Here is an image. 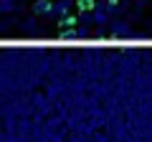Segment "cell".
<instances>
[{"label": "cell", "mask_w": 152, "mask_h": 142, "mask_svg": "<svg viewBox=\"0 0 152 142\" xmlns=\"http://www.w3.org/2000/svg\"><path fill=\"white\" fill-rule=\"evenodd\" d=\"M71 5H74V0H56V3H53V10H51V15L61 20V18H66V15H69Z\"/></svg>", "instance_id": "cell-1"}, {"label": "cell", "mask_w": 152, "mask_h": 142, "mask_svg": "<svg viewBox=\"0 0 152 142\" xmlns=\"http://www.w3.org/2000/svg\"><path fill=\"white\" fill-rule=\"evenodd\" d=\"M112 36H117V38H129V36H134V33L129 31V26H127L124 20H114L112 23Z\"/></svg>", "instance_id": "cell-2"}, {"label": "cell", "mask_w": 152, "mask_h": 142, "mask_svg": "<svg viewBox=\"0 0 152 142\" xmlns=\"http://www.w3.org/2000/svg\"><path fill=\"white\" fill-rule=\"evenodd\" d=\"M94 23H99V26H104V23L109 20V8H107V0H104V5L102 3H96V8H94Z\"/></svg>", "instance_id": "cell-3"}, {"label": "cell", "mask_w": 152, "mask_h": 142, "mask_svg": "<svg viewBox=\"0 0 152 142\" xmlns=\"http://www.w3.org/2000/svg\"><path fill=\"white\" fill-rule=\"evenodd\" d=\"M51 10H53V3L51 0H36L33 3V13L36 15H51Z\"/></svg>", "instance_id": "cell-4"}, {"label": "cell", "mask_w": 152, "mask_h": 142, "mask_svg": "<svg viewBox=\"0 0 152 142\" xmlns=\"http://www.w3.org/2000/svg\"><path fill=\"white\" fill-rule=\"evenodd\" d=\"M84 36H86V31H84V28H66V31H61V38H66V41L84 38Z\"/></svg>", "instance_id": "cell-5"}, {"label": "cell", "mask_w": 152, "mask_h": 142, "mask_svg": "<svg viewBox=\"0 0 152 142\" xmlns=\"http://www.w3.org/2000/svg\"><path fill=\"white\" fill-rule=\"evenodd\" d=\"M91 8H96L94 0H79V3H76V10L79 13H86V10H91Z\"/></svg>", "instance_id": "cell-6"}, {"label": "cell", "mask_w": 152, "mask_h": 142, "mask_svg": "<svg viewBox=\"0 0 152 142\" xmlns=\"http://www.w3.org/2000/svg\"><path fill=\"white\" fill-rule=\"evenodd\" d=\"M15 3H18V0H0V10H3V13L15 10Z\"/></svg>", "instance_id": "cell-7"}, {"label": "cell", "mask_w": 152, "mask_h": 142, "mask_svg": "<svg viewBox=\"0 0 152 142\" xmlns=\"http://www.w3.org/2000/svg\"><path fill=\"white\" fill-rule=\"evenodd\" d=\"M109 3H119V0H109Z\"/></svg>", "instance_id": "cell-8"}]
</instances>
